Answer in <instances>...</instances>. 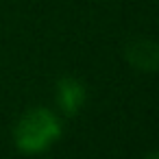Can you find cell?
Wrapping results in <instances>:
<instances>
[{
    "label": "cell",
    "instance_id": "obj_1",
    "mask_svg": "<svg viewBox=\"0 0 159 159\" xmlns=\"http://www.w3.org/2000/svg\"><path fill=\"white\" fill-rule=\"evenodd\" d=\"M59 137H61V118L46 107L26 111L13 129V142L18 150L24 155L46 152Z\"/></svg>",
    "mask_w": 159,
    "mask_h": 159
},
{
    "label": "cell",
    "instance_id": "obj_2",
    "mask_svg": "<svg viewBox=\"0 0 159 159\" xmlns=\"http://www.w3.org/2000/svg\"><path fill=\"white\" fill-rule=\"evenodd\" d=\"M85 105V87L74 76H63L57 83V107L63 116H76Z\"/></svg>",
    "mask_w": 159,
    "mask_h": 159
},
{
    "label": "cell",
    "instance_id": "obj_4",
    "mask_svg": "<svg viewBox=\"0 0 159 159\" xmlns=\"http://www.w3.org/2000/svg\"><path fill=\"white\" fill-rule=\"evenodd\" d=\"M144 159H159V150H155V152H148Z\"/></svg>",
    "mask_w": 159,
    "mask_h": 159
},
{
    "label": "cell",
    "instance_id": "obj_3",
    "mask_svg": "<svg viewBox=\"0 0 159 159\" xmlns=\"http://www.w3.org/2000/svg\"><path fill=\"white\" fill-rule=\"evenodd\" d=\"M126 61L144 72L159 70V44L150 39H135L126 48Z\"/></svg>",
    "mask_w": 159,
    "mask_h": 159
}]
</instances>
